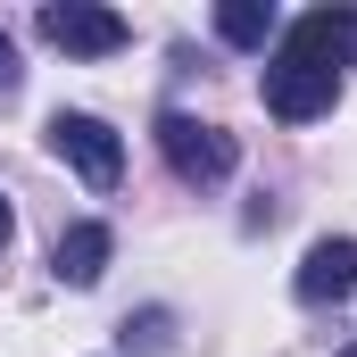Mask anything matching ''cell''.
I'll list each match as a JSON object with an SVG mask.
<instances>
[{"instance_id":"9","label":"cell","mask_w":357,"mask_h":357,"mask_svg":"<svg viewBox=\"0 0 357 357\" xmlns=\"http://www.w3.org/2000/svg\"><path fill=\"white\" fill-rule=\"evenodd\" d=\"M8 91H17V42L0 33V100H8Z\"/></svg>"},{"instance_id":"6","label":"cell","mask_w":357,"mask_h":357,"mask_svg":"<svg viewBox=\"0 0 357 357\" xmlns=\"http://www.w3.org/2000/svg\"><path fill=\"white\" fill-rule=\"evenodd\" d=\"M108 258H116V233H108V225H67L59 250H50L59 282H75V291H91V282L108 274Z\"/></svg>"},{"instance_id":"4","label":"cell","mask_w":357,"mask_h":357,"mask_svg":"<svg viewBox=\"0 0 357 357\" xmlns=\"http://www.w3.org/2000/svg\"><path fill=\"white\" fill-rule=\"evenodd\" d=\"M42 42L67 59H108V50H125V17L91 8V0H59V8H42Z\"/></svg>"},{"instance_id":"8","label":"cell","mask_w":357,"mask_h":357,"mask_svg":"<svg viewBox=\"0 0 357 357\" xmlns=\"http://www.w3.org/2000/svg\"><path fill=\"white\" fill-rule=\"evenodd\" d=\"M133 357H167V341H175V316L167 307H142V316H125V333H116Z\"/></svg>"},{"instance_id":"2","label":"cell","mask_w":357,"mask_h":357,"mask_svg":"<svg viewBox=\"0 0 357 357\" xmlns=\"http://www.w3.org/2000/svg\"><path fill=\"white\" fill-rule=\"evenodd\" d=\"M50 150H59L91 191H116V175H125V142H116L100 116H84V108H59V116H50Z\"/></svg>"},{"instance_id":"10","label":"cell","mask_w":357,"mask_h":357,"mask_svg":"<svg viewBox=\"0 0 357 357\" xmlns=\"http://www.w3.org/2000/svg\"><path fill=\"white\" fill-rule=\"evenodd\" d=\"M8 233H17V216H8V199H0V250H8Z\"/></svg>"},{"instance_id":"3","label":"cell","mask_w":357,"mask_h":357,"mask_svg":"<svg viewBox=\"0 0 357 357\" xmlns=\"http://www.w3.org/2000/svg\"><path fill=\"white\" fill-rule=\"evenodd\" d=\"M158 150H167V167L183 183H225L233 175V133L225 125H199V116H158Z\"/></svg>"},{"instance_id":"1","label":"cell","mask_w":357,"mask_h":357,"mask_svg":"<svg viewBox=\"0 0 357 357\" xmlns=\"http://www.w3.org/2000/svg\"><path fill=\"white\" fill-rule=\"evenodd\" d=\"M349 42H357V8H307L282 50L266 67V108L282 125H307L341 100V67H349Z\"/></svg>"},{"instance_id":"11","label":"cell","mask_w":357,"mask_h":357,"mask_svg":"<svg viewBox=\"0 0 357 357\" xmlns=\"http://www.w3.org/2000/svg\"><path fill=\"white\" fill-rule=\"evenodd\" d=\"M341 357H357V349H341Z\"/></svg>"},{"instance_id":"5","label":"cell","mask_w":357,"mask_h":357,"mask_svg":"<svg viewBox=\"0 0 357 357\" xmlns=\"http://www.w3.org/2000/svg\"><path fill=\"white\" fill-rule=\"evenodd\" d=\"M349 291H357V241H349V233H333V241L307 250V266H299V299H307V307H333V299H349Z\"/></svg>"},{"instance_id":"7","label":"cell","mask_w":357,"mask_h":357,"mask_svg":"<svg viewBox=\"0 0 357 357\" xmlns=\"http://www.w3.org/2000/svg\"><path fill=\"white\" fill-rule=\"evenodd\" d=\"M216 33H225L233 50H266L274 42V8L266 0H225V8H216Z\"/></svg>"}]
</instances>
